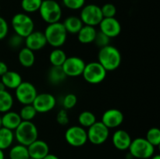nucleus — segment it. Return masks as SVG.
I'll return each instance as SVG.
<instances>
[{"label":"nucleus","mask_w":160,"mask_h":159,"mask_svg":"<svg viewBox=\"0 0 160 159\" xmlns=\"http://www.w3.org/2000/svg\"><path fill=\"white\" fill-rule=\"evenodd\" d=\"M122 56L120 51L112 45H107L100 48L98 54V62L106 71H113L121 64Z\"/></svg>","instance_id":"nucleus-1"},{"label":"nucleus","mask_w":160,"mask_h":159,"mask_svg":"<svg viewBox=\"0 0 160 159\" xmlns=\"http://www.w3.org/2000/svg\"><path fill=\"white\" fill-rule=\"evenodd\" d=\"M14 137L18 143L28 147L38 140V130L31 121H22L14 130Z\"/></svg>","instance_id":"nucleus-2"},{"label":"nucleus","mask_w":160,"mask_h":159,"mask_svg":"<svg viewBox=\"0 0 160 159\" xmlns=\"http://www.w3.org/2000/svg\"><path fill=\"white\" fill-rule=\"evenodd\" d=\"M67 34L68 33L66 31L63 24L60 22L48 24L44 31L47 44L55 48H60L65 44Z\"/></svg>","instance_id":"nucleus-3"},{"label":"nucleus","mask_w":160,"mask_h":159,"mask_svg":"<svg viewBox=\"0 0 160 159\" xmlns=\"http://www.w3.org/2000/svg\"><path fill=\"white\" fill-rule=\"evenodd\" d=\"M128 150L133 158L148 159L155 154V147L142 137L132 140Z\"/></svg>","instance_id":"nucleus-4"},{"label":"nucleus","mask_w":160,"mask_h":159,"mask_svg":"<svg viewBox=\"0 0 160 159\" xmlns=\"http://www.w3.org/2000/svg\"><path fill=\"white\" fill-rule=\"evenodd\" d=\"M42 20L48 24L59 22L62 17V9L55 0H43L39 9Z\"/></svg>","instance_id":"nucleus-5"},{"label":"nucleus","mask_w":160,"mask_h":159,"mask_svg":"<svg viewBox=\"0 0 160 159\" xmlns=\"http://www.w3.org/2000/svg\"><path fill=\"white\" fill-rule=\"evenodd\" d=\"M11 25L14 33L25 38L34 31V23L27 13L19 12L12 17Z\"/></svg>","instance_id":"nucleus-6"},{"label":"nucleus","mask_w":160,"mask_h":159,"mask_svg":"<svg viewBox=\"0 0 160 159\" xmlns=\"http://www.w3.org/2000/svg\"><path fill=\"white\" fill-rule=\"evenodd\" d=\"M107 71L98 62H92L86 64L82 76L86 82L91 84H98L106 77Z\"/></svg>","instance_id":"nucleus-7"},{"label":"nucleus","mask_w":160,"mask_h":159,"mask_svg":"<svg viewBox=\"0 0 160 159\" xmlns=\"http://www.w3.org/2000/svg\"><path fill=\"white\" fill-rule=\"evenodd\" d=\"M79 17L84 25L92 26H98L103 19L101 7L95 4L84 5L81 8Z\"/></svg>","instance_id":"nucleus-8"},{"label":"nucleus","mask_w":160,"mask_h":159,"mask_svg":"<svg viewBox=\"0 0 160 159\" xmlns=\"http://www.w3.org/2000/svg\"><path fill=\"white\" fill-rule=\"evenodd\" d=\"M88 140L92 144L101 145L108 140L109 129L106 127L101 121H96L87 130Z\"/></svg>","instance_id":"nucleus-9"},{"label":"nucleus","mask_w":160,"mask_h":159,"mask_svg":"<svg viewBox=\"0 0 160 159\" xmlns=\"http://www.w3.org/2000/svg\"><path fill=\"white\" fill-rule=\"evenodd\" d=\"M65 140L68 144L74 147L84 146L88 142L87 130L81 126H70L65 132Z\"/></svg>","instance_id":"nucleus-10"},{"label":"nucleus","mask_w":160,"mask_h":159,"mask_svg":"<svg viewBox=\"0 0 160 159\" xmlns=\"http://www.w3.org/2000/svg\"><path fill=\"white\" fill-rule=\"evenodd\" d=\"M38 94L35 86L30 82L23 81L15 89V95L20 104H31Z\"/></svg>","instance_id":"nucleus-11"},{"label":"nucleus","mask_w":160,"mask_h":159,"mask_svg":"<svg viewBox=\"0 0 160 159\" xmlns=\"http://www.w3.org/2000/svg\"><path fill=\"white\" fill-rule=\"evenodd\" d=\"M85 65V62L81 58L78 56H71L67 58L64 63L62 64V68L67 76L77 77L82 76Z\"/></svg>","instance_id":"nucleus-12"},{"label":"nucleus","mask_w":160,"mask_h":159,"mask_svg":"<svg viewBox=\"0 0 160 159\" xmlns=\"http://www.w3.org/2000/svg\"><path fill=\"white\" fill-rule=\"evenodd\" d=\"M31 104L38 113H47L56 107V99L52 94H38Z\"/></svg>","instance_id":"nucleus-13"},{"label":"nucleus","mask_w":160,"mask_h":159,"mask_svg":"<svg viewBox=\"0 0 160 159\" xmlns=\"http://www.w3.org/2000/svg\"><path fill=\"white\" fill-rule=\"evenodd\" d=\"M98 26L99 31L108 36L109 38L117 37L121 32V24L115 17L103 18Z\"/></svg>","instance_id":"nucleus-14"},{"label":"nucleus","mask_w":160,"mask_h":159,"mask_svg":"<svg viewBox=\"0 0 160 159\" xmlns=\"http://www.w3.org/2000/svg\"><path fill=\"white\" fill-rule=\"evenodd\" d=\"M123 119L124 115L121 111L117 108H110L103 113L101 122L109 129H114L120 126L123 123Z\"/></svg>","instance_id":"nucleus-15"},{"label":"nucleus","mask_w":160,"mask_h":159,"mask_svg":"<svg viewBox=\"0 0 160 159\" xmlns=\"http://www.w3.org/2000/svg\"><path fill=\"white\" fill-rule=\"evenodd\" d=\"M25 47L33 51H39L47 45V41L44 32L34 31L24 38Z\"/></svg>","instance_id":"nucleus-16"},{"label":"nucleus","mask_w":160,"mask_h":159,"mask_svg":"<svg viewBox=\"0 0 160 159\" xmlns=\"http://www.w3.org/2000/svg\"><path fill=\"white\" fill-rule=\"evenodd\" d=\"M30 157L34 159H43L49 154V147L48 143L42 140H36L28 146Z\"/></svg>","instance_id":"nucleus-17"},{"label":"nucleus","mask_w":160,"mask_h":159,"mask_svg":"<svg viewBox=\"0 0 160 159\" xmlns=\"http://www.w3.org/2000/svg\"><path fill=\"white\" fill-rule=\"evenodd\" d=\"M132 139L131 135L123 129H118L112 134V142L115 148L119 151H126L128 150L131 145Z\"/></svg>","instance_id":"nucleus-18"},{"label":"nucleus","mask_w":160,"mask_h":159,"mask_svg":"<svg viewBox=\"0 0 160 159\" xmlns=\"http://www.w3.org/2000/svg\"><path fill=\"white\" fill-rule=\"evenodd\" d=\"M1 119L2 126L12 131L15 130L22 122L19 113L11 110L3 113L2 116H1Z\"/></svg>","instance_id":"nucleus-19"},{"label":"nucleus","mask_w":160,"mask_h":159,"mask_svg":"<svg viewBox=\"0 0 160 159\" xmlns=\"http://www.w3.org/2000/svg\"><path fill=\"white\" fill-rule=\"evenodd\" d=\"M1 82L2 83L6 88L15 90L23 82V80L19 73L8 70L4 75L1 76Z\"/></svg>","instance_id":"nucleus-20"},{"label":"nucleus","mask_w":160,"mask_h":159,"mask_svg":"<svg viewBox=\"0 0 160 159\" xmlns=\"http://www.w3.org/2000/svg\"><path fill=\"white\" fill-rule=\"evenodd\" d=\"M97 31L95 26L83 25L81 29L78 33V39L79 42L84 45L93 43L96 36Z\"/></svg>","instance_id":"nucleus-21"},{"label":"nucleus","mask_w":160,"mask_h":159,"mask_svg":"<svg viewBox=\"0 0 160 159\" xmlns=\"http://www.w3.org/2000/svg\"><path fill=\"white\" fill-rule=\"evenodd\" d=\"M18 60L22 66L25 68H30L35 62L34 51L26 47L21 48L18 53Z\"/></svg>","instance_id":"nucleus-22"},{"label":"nucleus","mask_w":160,"mask_h":159,"mask_svg":"<svg viewBox=\"0 0 160 159\" xmlns=\"http://www.w3.org/2000/svg\"><path fill=\"white\" fill-rule=\"evenodd\" d=\"M67 33L77 34L83 26L84 23L81 21V18L76 16H70L65 19L62 23Z\"/></svg>","instance_id":"nucleus-23"},{"label":"nucleus","mask_w":160,"mask_h":159,"mask_svg":"<svg viewBox=\"0 0 160 159\" xmlns=\"http://www.w3.org/2000/svg\"><path fill=\"white\" fill-rule=\"evenodd\" d=\"M66 76L62 66H52L48 73V79L51 84L57 85L66 80Z\"/></svg>","instance_id":"nucleus-24"},{"label":"nucleus","mask_w":160,"mask_h":159,"mask_svg":"<svg viewBox=\"0 0 160 159\" xmlns=\"http://www.w3.org/2000/svg\"><path fill=\"white\" fill-rule=\"evenodd\" d=\"M14 132L2 126L0 128V150L8 149L13 143Z\"/></svg>","instance_id":"nucleus-25"},{"label":"nucleus","mask_w":160,"mask_h":159,"mask_svg":"<svg viewBox=\"0 0 160 159\" xmlns=\"http://www.w3.org/2000/svg\"><path fill=\"white\" fill-rule=\"evenodd\" d=\"M13 98L8 90H3L0 91V112L5 113L12 109L13 106Z\"/></svg>","instance_id":"nucleus-26"},{"label":"nucleus","mask_w":160,"mask_h":159,"mask_svg":"<svg viewBox=\"0 0 160 159\" xmlns=\"http://www.w3.org/2000/svg\"><path fill=\"white\" fill-rule=\"evenodd\" d=\"M9 159H28L30 157L28 147L18 143L10 148L9 152Z\"/></svg>","instance_id":"nucleus-27"},{"label":"nucleus","mask_w":160,"mask_h":159,"mask_svg":"<svg viewBox=\"0 0 160 159\" xmlns=\"http://www.w3.org/2000/svg\"><path fill=\"white\" fill-rule=\"evenodd\" d=\"M67 58L65 51L59 48L53 49L49 54L50 63L53 66H62Z\"/></svg>","instance_id":"nucleus-28"},{"label":"nucleus","mask_w":160,"mask_h":159,"mask_svg":"<svg viewBox=\"0 0 160 159\" xmlns=\"http://www.w3.org/2000/svg\"><path fill=\"white\" fill-rule=\"evenodd\" d=\"M96 117L90 111H83L78 115L80 126L84 128H88L96 122Z\"/></svg>","instance_id":"nucleus-29"},{"label":"nucleus","mask_w":160,"mask_h":159,"mask_svg":"<svg viewBox=\"0 0 160 159\" xmlns=\"http://www.w3.org/2000/svg\"><path fill=\"white\" fill-rule=\"evenodd\" d=\"M43 0H22L21 8L27 13H32L39 10Z\"/></svg>","instance_id":"nucleus-30"},{"label":"nucleus","mask_w":160,"mask_h":159,"mask_svg":"<svg viewBox=\"0 0 160 159\" xmlns=\"http://www.w3.org/2000/svg\"><path fill=\"white\" fill-rule=\"evenodd\" d=\"M38 112L32 104H25L20 109L19 115L21 118L22 121H31L34 119Z\"/></svg>","instance_id":"nucleus-31"},{"label":"nucleus","mask_w":160,"mask_h":159,"mask_svg":"<svg viewBox=\"0 0 160 159\" xmlns=\"http://www.w3.org/2000/svg\"><path fill=\"white\" fill-rule=\"evenodd\" d=\"M145 139L151 143L152 146H159L160 144V130L159 128L152 127L148 130Z\"/></svg>","instance_id":"nucleus-32"},{"label":"nucleus","mask_w":160,"mask_h":159,"mask_svg":"<svg viewBox=\"0 0 160 159\" xmlns=\"http://www.w3.org/2000/svg\"><path fill=\"white\" fill-rule=\"evenodd\" d=\"M23 44H24V38L22 37L21 36L15 34V33L12 34L11 37L9 38V40H8V45L12 49L21 48Z\"/></svg>","instance_id":"nucleus-33"},{"label":"nucleus","mask_w":160,"mask_h":159,"mask_svg":"<svg viewBox=\"0 0 160 159\" xmlns=\"http://www.w3.org/2000/svg\"><path fill=\"white\" fill-rule=\"evenodd\" d=\"M77 103H78V98L74 94H67L62 100V106L63 108L66 110L68 109H71L76 106Z\"/></svg>","instance_id":"nucleus-34"},{"label":"nucleus","mask_w":160,"mask_h":159,"mask_svg":"<svg viewBox=\"0 0 160 159\" xmlns=\"http://www.w3.org/2000/svg\"><path fill=\"white\" fill-rule=\"evenodd\" d=\"M102 14L103 18H110L115 17L117 14V8L112 3H106L101 7Z\"/></svg>","instance_id":"nucleus-35"},{"label":"nucleus","mask_w":160,"mask_h":159,"mask_svg":"<svg viewBox=\"0 0 160 159\" xmlns=\"http://www.w3.org/2000/svg\"><path fill=\"white\" fill-rule=\"evenodd\" d=\"M110 39L111 38H109L108 36H106V34L102 33L101 31H97V34L96 36H95V41H94V43H95L97 46L99 47L100 48H103V47H106L109 45Z\"/></svg>","instance_id":"nucleus-36"},{"label":"nucleus","mask_w":160,"mask_h":159,"mask_svg":"<svg viewBox=\"0 0 160 159\" xmlns=\"http://www.w3.org/2000/svg\"><path fill=\"white\" fill-rule=\"evenodd\" d=\"M62 3L69 9L78 10L84 6L85 0H62Z\"/></svg>","instance_id":"nucleus-37"},{"label":"nucleus","mask_w":160,"mask_h":159,"mask_svg":"<svg viewBox=\"0 0 160 159\" xmlns=\"http://www.w3.org/2000/svg\"><path fill=\"white\" fill-rule=\"evenodd\" d=\"M56 121L61 126H66L69 123V115L66 109H62L56 115Z\"/></svg>","instance_id":"nucleus-38"},{"label":"nucleus","mask_w":160,"mask_h":159,"mask_svg":"<svg viewBox=\"0 0 160 159\" xmlns=\"http://www.w3.org/2000/svg\"><path fill=\"white\" fill-rule=\"evenodd\" d=\"M9 33V25L3 17H0V41L4 39Z\"/></svg>","instance_id":"nucleus-39"},{"label":"nucleus","mask_w":160,"mask_h":159,"mask_svg":"<svg viewBox=\"0 0 160 159\" xmlns=\"http://www.w3.org/2000/svg\"><path fill=\"white\" fill-rule=\"evenodd\" d=\"M8 70H8L7 65L4 62H2V61H0V76L4 75Z\"/></svg>","instance_id":"nucleus-40"},{"label":"nucleus","mask_w":160,"mask_h":159,"mask_svg":"<svg viewBox=\"0 0 160 159\" xmlns=\"http://www.w3.org/2000/svg\"><path fill=\"white\" fill-rule=\"evenodd\" d=\"M43 159H59V158L57 157V156L55 155V154H50L49 153V154H47V155L45 156Z\"/></svg>","instance_id":"nucleus-41"},{"label":"nucleus","mask_w":160,"mask_h":159,"mask_svg":"<svg viewBox=\"0 0 160 159\" xmlns=\"http://www.w3.org/2000/svg\"><path fill=\"white\" fill-rule=\"evenodd\" d=\"M0 159H5V154L2 150H0Z\"/></svg>","instance_id":"nucleus-42"},{"label":"nucleus","mask_w":160,"mask_h":159,"mask_svg":"<svg viewBox=\"0 0 160 159\" xmlns=\"http://www.w3.org/2000/svg\"><path fill=\"white\" fill-rule=\"evenodd\" d=\"M6 90V87H5V86L3 85L2 83L0 81V91H1V90Z\"/></svg>","instance_id":"nucleus-43"},{"label":"nucleus","mask_w":160,"mask_h":159,"mask_svg":"<svg viewBox=\"0 0 160 159\" xmlns=\"http://www.w3.org/2000/svg\"><path fill=\"white\" fill-rule=\"evenodd\" d=\"M152 159H160V156L159 154H156V155H153L152 157Z\"/></svg>","instance_id":"nucleus-44"},{"label":"nucleus","mask_w":160,"mask_h":159,"mask_svg":"<svg viewBox=\"0 0 160 159\" xmlns=\"http://www.w3.org/2000/svg\"><path fill=\"white\" fill-rule=\"evenodd\" d=\"M2 127V119H1V116H0V128Z\"/></svg>","instance_id":"nucleus-45"},{"label":"nucleus","mask_w":160,"mask_h":159,"mask_svg":"<svg viewBox=\"0 0 160 159\" xmlns=\"http://www.w3.org/2000/svg\"><path fill=\"white\" fill-rule=\"evenodd\" d=\"M28 159H34V158H31V157H29V158H28Z\"/></svg>","instance_id":"nucleus-46"}]
</instances>
